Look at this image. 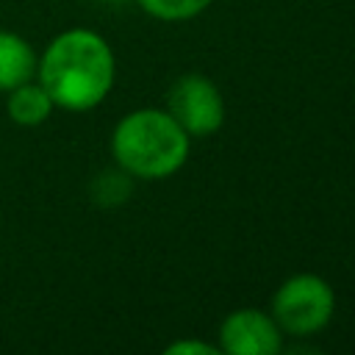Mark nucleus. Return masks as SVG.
Returning a JSON list of instances; mask_svg holds the SVG:
<instances>
[{
    "instance_id": "nucleus-3",
    "label": "nucleus",
    "mask_w": 355,
    "mask_h": 355,
    "mask_svg": "<svg viewBox=\"0 0 355 355\" xmlns=\"http://www.w3.org/2000/svg\"><path fill=\"white\" fill-rule=\"evenodd\" d=\"M336 311L333 286L319 275H294L272 297V319L288 336H311L327 327Z\"/></svg>"
},
{
    "instance_id": "nucleus-7",
    "label": "nucleus",
    "mask_w": 355,
    "mask_h": 355,
    "mask_svg": "<svg viewBox=\"0 0 355 355\" xmlns=\"http://www.w3.org/2000/svg\"><path fill=\"white\" fill-rule=\"evenodd\" d=\"M53 108H55V103L50 100V94L44 92V86L36 78H31V80L14 86L11 92H6V111L22 128L42 125L53 114Z\"/></svg>"
},
{
    "instance_id": "nucleus-1",
    "label": "nucleus",
    "mask_w": 355,
    "mask_h": 355,
    "mask_svg": "<svg viewBox=\"0 0 355 355\" xmlns=\"http://www.w3.org/2000/svg\"><path fill=\"white\" fill-rule=\"evenodd\" d=\"M114 75L111 44L86 28L58 33L36 64V80L44 86L55 108L64 111H89L100 105L114 86Z\"/></svg>"
},
{
    "instance_id": "nucleus-10",
    "label": "nucleus",
    "mask_w": 355,
    "mask_h": 355,
    "mask_svg": "<svg viewBox=\"0 0 355 355\" xmlns=\"http://www.w3.org/2000/svg\"><path fill=\"white\" fill-rule=\"evenodd\" d=\"M164 352L166 355H216L222 349L214 347V344H205V341H175Z\"/></svg>"
},
{
    "instance_id": "nucleus-2",
    "label": "nucleus",
    "mask_w": 355,
    "mask_h": 355,
    "mask_svg": "<svg viewBox=\"0 0 355 355\" xmlns=\"http://www.w3.org/2000/svg\"><path fill=\"white\" fill-rule=\"evenodd\" d=\"M111 155L119 169L139 180L175 175L189 158V133L169 111L139 108L125 114L111 133Z\"/></svg>"
},
{
    "instance_id": "nucleus-6",
    "label": "nucleus",
    "mask_w": 355,
    "mask_h": 355,
    "mask_svg": "<svg viewBox=\"0 0 355 355\" xmlns=\"http://www.w3.org/2000/svg\"><path fill=\"white\" fill-rule=\"evenodd\" d=\"M39 55L28 39L11 31H0V92H11L14 86L36 78Z\"/></svg>"
},
{
    "instance_id": "nucleus-8",
    "label": "nucleus",
    "mask_w": 355,
    "mask_h": 355,
    "mask_svg": "<svg viewBox=\"0 0 355 355\" xmlns=\"http://www.w3.org/2000/svg\"><path fill=\"white\" fill-rule=\"evenodd\" d=\"M130 189H133V178L125 172V169H105L100 172L94 180H92V200L103 208H111V205H122L128 197H130Z\"/></svg>"
},
{
    "instance_id": "nucleus-11",
    "label": "nucleus",
    "mask_w": 355,
    "mask_h": 355,
    "mask_svg": "<svg viewBox=\"0 0 355 355\" xmlns=\"http://www.w3.org/2000/svg\"><path fill=\"white\" fill-rule=\"evenodd\" d=\"M103 3H122V0H103Z\"/></svg>"
},
{
    "instance_id": "nucleus-9",
    "label": "nucleus",
    "mask_w": 355,
    "mask_h": 355,
    "mask_svg": "<svg viewBox=\"0 0 355 355\" xmlns=\"http://www.w3.org/2000/svg\"><path fill=\"white\" fill-rule=\"evenodd\" d=\"M150 17L164 22H183L202 14L214 0H136Z\"/></svg>"
},
{
    "instance_id": "nucleus-5",
    "label": "nucleus",
    "mask_w": 355,
    "mask_h": 355,
    "mask_svg": "<svg viewBox=\"0 0 355 355\" xmlns=\"http://www.w3.org/2000/svg\"><path fill=\"white\" fill-rule=\"evenodd\" d=\"M219 349L227 355H277L283 349V330L272 313L239 308L219 327Z\"/></svg>"
},
{
    "instance_id": "nucleus-4",
    "label": "nucleus",
    "mask_w": 355,
    "mask_h": 355,
    "mask_svg": "<svg viewBox=\"0 0 355 355\" xmlns=\"http://www.w3.org/2000/svg\"><path fill=\"white\" fill-rule=\"evenodd\" d=\"M166 111L189 136H211L225 122V100L216 83L200 72H186L169 86Z\"/></svg>"
}]
</instances>
